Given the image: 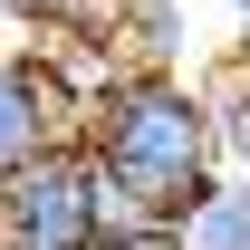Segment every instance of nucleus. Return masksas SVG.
<instances>
[{"instance_id": "f257e3e1", "label": "nucleus", "mask_w": 250, "mask_h": 250, "mask_svg": "<svg viewBox=\"0 0 250 250\" xmlns=\"http://www.w3.org/2000/svg\"><path fill=\"white\" fill-rule=\"evenodd\" d=\"M77 145H87L96 183H106V250H154L173 231V212L231 164L212 87L192 67H125L87 106Z\"/></svg>"}, {"instance_id": "f03ea898", "label": "nucleus", "mask_w": 250, "mask_h": 250, "mask_svg": "<svg viewBox=\"0 0 250 250\" xmlns=\"http://www.w3.org/2000/svg\"><path fill=\"white\" fill-rule=\"evenodd\" d=\"M0 250H106V183L77 135H58L0 183Z\"/></svg>"}, {"instance_id": "7ed1b4c3", "label": "nucleus", "mask_w": 250, "mask_h": 250, "mask_svg": "<svg viewBox=\"0 0 250 250\" xmlns=\"http://www.w3.org/2000/svg\"><path fill=\"white\" fill-rule=\"evenodd\" d=\"M58 135H77V125H67V106H58V87H48L39 48H0V183H10L29 154H48Z\"/></svg>"}, {"instance_id": "20e7f679", "label": "nucleus", "mask_w": 250, "mask_h": 250, "mask_svg": "<svg viewBox=\"0 0 250 250\" xmlns=\"http://www.w3.org/2000/svg\"><path fill=\"white\" fill-rule=\"evenodd\" d=\"M106 48H116V67H183L192 0H116L106 10Z\"/></svg>"}, {"instance_id": "39448f33", "label": "nucleus", "mask_w": 250, "mask_h": 250, "mask_svg": "<svg viewBox=\"0 0 250 250\" xmlns=\"http://www.w3.org/2000/svg\"><path fill=\"white\" fill-rule=\"evenodd\" d=\"M164 250H250V173H231V164H221L212 183L173 212Z\"/></svg>"}, {"instance_id": "423d86ee", "label": "nucleus", "mask_w": 250, "mask_h": 250, "mask_svg": "<svg viewBox=\"0 0 250 250\" xmlns=\"http://www.w3.org/2000/svg\"><path fill=\"white\" fill-rule=\"evenodd\" d=\"M0 10L20 20V48H39V39H106L116 0H0Z\"/></svg>"}, {"instance_id": "0eeeda50", "label": "nucleus", "mask_w": 250, "mask_h": 250, "mask_svg": "<svg viewBox=\"0 0 250 250\" xmlns=\"http://www.w3.org/2000/svg\"><path fill=\"white\" fill-rule=\"evenodd\" d=\"M212 87V116H221V154H231V173H250V67L221 58V77H202Z\"/></svg>"}, {"instance_id": "6e6552de", "label": "nucleus", "mask_w": 250, "mask_h": 250, "mask_svg": "<svg viewBox=\"0 0 250 250\" xmlns=\"http://www.w3.org/2000/svg\"><path fill=\"white\" fill-rule=\"evenodd\" d=\"M221 20H231V67H250V0H221Z\"/></svg>"}]
</instances>
